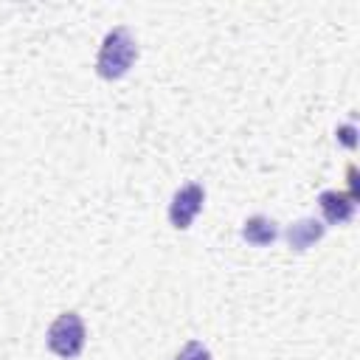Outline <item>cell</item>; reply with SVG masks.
I'll return each instance as SVG.
<instances>
[{
  "label": "cell",
  "instance_id": "6da1fadb",
  "mask_svg": "<svg viewBox=\"0 0 360 360\" xmlns=\"http://www.w3.org/2000/svg\"><path fill=\"white\" fill-rule=\"evenodd\" d=\"M135 59H138L135 37L129 34V28L115 25L101 39V48H98V56H96V73L101 79H107V82H115V79L129 73Z\"/></svg>",
  "mask_w": 360,
  "mask_h": 360
},
{
  "label": "cell",
  "instance_id": "7a4b0ae2",
  "mask_svg": "<svg viewBox=\"0 0 360 360\" xmlns=\"http://www.w3.org/2000/svg\"><path fill=\"white\" fill-rule=\"evenodd\" d=\"M84 340H87V329H84V321L79 318V312H62L48 326V349L59 357L82 354Z\"/></svg>",
  "mask_w": 360,
  "mask_h": 360
},
{
  "label": "cell",
  "instance_id": "3957f363",
  "mask_svg": "<svg viewBox=\"0 0 360 360\" xmlns=\"http://www.w3.org/2000/svg\"><path fill=\"white\" fill-rule=\"evenodd\" d=\"M202 202H205V188L200 183L180 186L172 194V202H169V222H172V228L186 231L194 222V217L202 211Z\"/></svg>",
  "mask_w": 360,
  "mask_h": 360
},
{
  "label": "cell",
  "instance_id": "277c9868",
  "mask_svg": "<svg viewBox=\"0 0 360 360\" xmlns=\"http://www.w3.org/2000/svg\"><path fill=\"white\" fill-rule=\"evenodd\" d=\"M357 197L360 194H352V191H321L318 197V205H321V214L329 225H343L354 217V208H357Z\"/></svg>",
  "mask_w": 360,
  "mask_h": 360
},
{
  "label": "cell",
  "instance_id": "5b68a950",
  "mask_svg": "<svg viewBox=\"0 0 360 360\" xmlns=\"http://www.w3.org/2000/svg\"><path fill=\"white\" fill-rule=\"evenodd\" d=\"M323 233H326V225H323V222H318L315 217H304V219H295V222L287 228V242H290L292 250L304 253V250H309Z\"/></svg>",
  "mask_w": 360,
  "mask_h": 360
},
{
  "label": "cell",
  "instance_id": "8992f818",
  "mask_svg": "<svg viewBox=\"0 0 360 360\" xmlns=\"http://www.w3.org/2000/svg\"><path fill=\"white\" fill-rule=\"evenodd\" d=\"M242 239L256 245V248H264V245L278 239V225L264 214H253L242 222Z\"/></svg>",
  "mask_w": 360,
  "mask_h": 360
},
{
  "label": "cell",
  "instance_id": "52a82bcc",
  "mask_svg": "<svg viewBox=\"0 0 360 360\" xmlns=\"http://www.w3.org/2000/svg\"><path fill=\"white\" fill-rule=\"evenodd\" d=\"M174 360H214V357H211V352H208L200 340H188V343L177 352Z\"/></svg>",
  "mask_w": 360,
  "mask_h": 360
},
{
  "label": "cell",
  "instance_id": "ba28073f",
  "mask_svg": "<svg viewBox=\"0 0 360 360\" xmlns=\"http://www.w3.org/2000/svg\"><path fill=\"white\" fill-rule=\"evenodd\" d=\"M338 132H340V141H343L346 146H354V138H352V135H354V127H340Z\"/></svg>",
  "mask_w": 360,
  "mask_h": 360
}]
</instances>
